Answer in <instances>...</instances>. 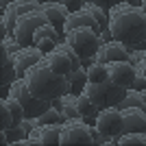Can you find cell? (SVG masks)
Instances as JSON below:
<instances>
[{"mask_svg": "<svg viewBox=\"0 0 146 146\" xmlns=\"http://www.w3.org/2000/svg\"><path fill=\"white\" fill-rule=\"evenodd\" d=\"M109 33L116 42L140 48L146 46V11L142 7L120 2L109 9Z\"/></svg>", "mask_w": 146, "mask_h": 146, "instance_id": "6da1fadb", "label": "cell"}, {"mask_svg": "<svg viewBox=\"0 0 146 146\" xmlns=\"http://www.w3.org/2000/svg\"><path fill=\"white\" fill-rule=\"evenodd\" d=\"M24 81L29 85V90L33 92V96L42 98V100H55V98H61L68 92H72V81L68 76L57 74L55 70H50V66L44 59L26 70Z\"/></svg>", "mask_w": 146, "mask_h": 146, "instance_id": "7a4b0ae2", "label": "cell"}, {"mask_svg": "<svg viewBox=\"0 0 146 146\" xmlns=\"http://www.w3.org/2000/svg\"><path fill=\"white\" fill-rule=\"evenodd\" d=\"M63 42H66L83 61H92V63H94V57H96L98 48L105 44V39L100 37V33H96L94 29L81 26V29L68 31L66 35H63Z\"/></svg>", "mask_w": 146, "mask_h": 146, "instance_id": "3957f363", "label": "cell"}, {"mask_svg": "<svg viewBox=\"0 0 146 146\" xmlns=\"http://www.w3.org/2000/svg\"><path fill=\"white\" fill-rule=\"evenodd\" d=\"M129 87L116 85L113 81H105V83H85L83 92L92 98V103L96 105L98 109H105V107H113V105H120L127 96Z\"/></svg>", "mask_w": 146, "mask_h": 146, "instance_id": "277c9868", "label": "cell"}, {"mask_svg": "<svg viewBox=\"0 0 146 146\" xmlns=\"http://www.w3.org/2000/svg\"><path fill=\"white\" fill-rule=\"evenodd\" d=\"M7 96H13L22 103V107H24V111H26V118H39L44 111L50 109V100H42V98L33 96V92L29 90L24 76H20V79L13 81Z\"/></svg>", "mask_w": 146, "mask_h": 146, "instance_id": "5b68a950", "label": "cell"}, {"mask_svg": "<svg viewBox=\"0 0 146 146\" xmlns=\"http://www.w3.org/2000/svg\"><path fill=\"white\" fill-rule=\"evenodd\" d=\"M48 24V18H46V13L42 9H37V11H31L22 18H18L15 22V31H13V37H15V42L20 46H33V37H35V31L39 26Z\"/></svg>", "mask_w": 146, "mask_h": 146, "instance_id": "8992f818", "label": "cell"}, {"mask_svg": "<svg viewBox=\"0 0 146 146\" xmlns=\"http://www.w3.org/2000/svg\"><path fill=\"white\" fill-rule=\"evenodd\" d=\"M85 118H72L61 124L59 144L61 146H72V144H94L92 140L90 124H85Z\"/></svg>", "mask_w": 146, "mask_h": 146, "instance_id": "52a82bcc", "label": "cell"}, {"mask_svg": "<svg viewBox=\"0 0 146 146\" xmlns=\"http://www.w3.org/2000/svg\"><path fill=\"white\" fill-rule=\"evenodd\" d=\"M96 127L98 131L107 137H120L124 131V118H122V109L118 105L113 107H105L98 111L96 116Z\"/></svg>", "mask_w": 146, "mask_h": 146, "instance_id": "ba28073f", "label": "cell"}, {"mask_svg": "<svg viewBox=\"0 0 146 146\" xmlns=\"http://www.w3.org/2000/svg\"><path fill=\"white\" fill-rule=\"evenodd\" d=\"M107 70H109V81H113L116 85L133 87L135 66L129 59H124V61H109V63H107Z\"/></svg>", "mask_w": 146, "mask_h": 146, "instance_id": "9c48e42d", "label": "cell"}, {"mask_svg": "<svg viewBox=\"0 0 146 146\" xmlns=\"http://www.w3.org/2000/svg\"><path fill=\"white\" fill-rule=\"evenodd\" d=\"M59 44H61V42H59V29H57V26H52L50 22H48V24H44V26H39V29L35 31L33 46H37L44 55H46V52H52Z\"/></svg>", "mask_w": 146, "mask_h": 146, "instance_id": "30bf717a", "label": "cell"}, {"mask_svg": "<svg viewBox=\"0 0 146 146\" xmlns=\"http://www.w3.org/2000/svg\"><path fill=\"white\" fill-rule=\"evenodd\" d=\"M124 59H129V48L124 44L111 39V42H105L98 48L94 63H109V61H124Z\"/></svg>", "mask_w": 146, "mask_h": 146, "instance_id": "8fae6325", "label": "cell"}, {"mask_svg": "<svg viewBox=\"0 0 146 146\" xmlns=\"http://www.w3.org/2000/svg\"><path fill=\"white\" fill-rule=\"evenodd\" d=\"M81 26H87V29H94L96 33H103V26H100V22H98V20L94 18L90 11L81 9V11H74V13H70V15H68L66 24H63V35H66L68 31L81 29Z\"/></svg>", "mask_w": 146, "mask_h": 146, "instance_id": "7c38bea8", "label": "cell"}, {"mask_svg": "<svg viewBox=\"0 0 146 146\" xmlns=\"http://www.w3.org/2000/svg\"><path fill=\"white\" fill-rule=\"evenodd\" d=\"M44 57H46V55H44L37 46H26V48H22L18 55L13 57V63H15V70H18V76H24L26 70L33 68L37 61H42Z\"/></svg>", "mask_w": 146, "mask_h": 146, "instance_id": "4fadbf2b", "label": "cell"}, {"mask_svg": "<svg viewBox=\"0 0 146 146\" xmlns=\"http://www.w3.org/2000/svg\"><path fill=\"white\" fill-rule=\"evenodd\" d=\"M42 11L46 13V18L52 26L59 29V33H63V24H66L70 9L63 2H52V0H42Z\"/></svg>", "mask_w": 146, "mask_h": 146, "instance_id": "5bb4252c", "label": "cell"}, {"mask_svg": "<svg viewBox=\"0 0 146 146\" xmlns=\"http://www.w3.org/2000/svg\"><path fill=\"white\" fill-rule=\"evenodd\" d=\"M122 118H124V131L122 133H146V111L140 107H122Z\"/></svg>", "mask_w": 146, "mask_h": 146, "instance_id": "9a60e30c", "label": "cell"}, {"mask_svg": "<svg viewBox=\"0 0 146 146\" xmlns=\"http://www.w3.org/2000/svg\"><path fill=\"white\" fill-rule=\"evenodd\" d=\"M44 61L50 66V70H55V72L61 74V76H70L72 70H74V63H72V59H70V55L63 52L61 48H55L52 52H46Z\"/></svg>", "mask_w": 146, "mask_h": 146, "instance_id": "2e32d148", "label": "cell"}, {"mask_svg": "<svg viewBox=\"0 0 146 146\" xmlns=\"http://www.w3.org/2000/svg\"><path fill=\"white\" fill-rule=\"evenodd\" d=\"M37 9H42V0H15L2 11V15L18 22V18H22V15H26L31 11H37Z\"/></svg>", "mask_w": 146, "mask_h": 146, "instance_id": "e0dca14e", "label": "cell"}, {"mask_svg": "<svg viewBox=\"0 0 146 146\" xmlns=\"http://www.w3.org/2000/svg\"><path fill=\"white\" fill-rule=\"evenodd\" d=\"M76 98L79 94H72V92H68L61 96V113L66 120H72V118H83L79 111V105H76Z\"/></svg>", "mask_w": 146, "mask_h": 146, "instance_id": "ac0fdd59", "label": "cell"}, {"mask_svg": "<svg viewBox=\"0 0 146 146\" xmlns=\"http://www.w3.org/2000/svg\"><path fill=\"white\" fill-rule=\"evenodd\" d=\"M15 79H20V76H18V70H15V63H13V57L2 50V85L9 87Z\"/></svg>", "mask_w": 146, "mask_h": 146, "instance_id": "d6986e66", "label": "cell"}, {"mask_svg": "<svg viewBox=\"0 0 146 146\" xmlns=\"http://www.w3.org/2000/svg\"><path fill=\"white\" fill-rule=\"evenodd\" d=\"M105 81H109L107 63H92L87 68V83H105Z\"/></svg>", "mask_w": 146, "mask_h": 146, "instance_id": "ffe728a7", "label": "cell"}, {"mask_svg": "<svg viewBox=\"0 0 146 146\" xmlns=\"http://www.w3.org/2000/svg\"><path fill=\"white\" fill-rule=\"evenodd\" d=\"M76 105H79V111H81V116L83 118H96L98 116V107L94 103H92V98L87 96L85 92H81L79 94V98H76Z\"/></svg>", "mask_w": 146, "mask_h": 146, "instance_id": "44dd1931", "label": "cell"}, {"mask_svg": "<svg viewBox=\"0 0 146 146\" xmlns=\"http://www.w3.org/2000/svg\"><path fill=\"white\" fill-rule=\"evenodd\" d=\"M61 124H63V122H61ZM61 124H39V129H42V142H44V146H48V144H59Z\"/></svg>", "mask_w": 146, "mask_h": 146, "instance_id": "7402d4cb", "label": "cell"}, {"mask_svg": "<svg viewBox=\"0 0 146 146\" xmlns=\"http://www.w3.org/2000/svg\"><path fill=\"white\" fill-rule=\"evenodd\" d=\"M118 146H146V133H122L118 137Z\"/></svg>", "mask_w": 146, "mask_h": 146, "instance_id": "603a6c76", "label": "cell"}, {"mask_svg": "<svg viewBox=\"0 0 146 146\" xmlns=\"http://www.w3.org/2000/svg\"><path fill=\"white\" fill-rule=\"evenodd\" d=\"M0 118H2V122H0V129L9 131L11 127H15L13 111H11V107H9V103H7V98H2V100H0Z\"/></svg>", "mask_w": 146, "mask_h": 146, "instance_id": "cb8c5ba5", "label": "cell"}, {"mask_svg": "<svg viewBox=\"0 0 146 146\" xmlns=\"http://www.w3.org/2000/svg\"><path fill=\"white\" fill-rule=\"evenodd\" d=\"M68 79L72 81V90L76 92V94H81L83 87H85V83H87V68H79V70H74Z\"/></svg>", "mask_w": 146, "mask_h": 146, "instance_id": "d4e9b609", "label": "cell"}, {"mask_svg": "<svg viewBox=\"0 0 146 146\" xmlns=\"http://www.w3.org/2000/svg\"><path fill=\"white\" fill-rule=\"evenodd\" d=\"M37 120H39V124H61V122H66V118H63V113H61L59 109H55V107L50 105V109L44 111Z\"/></svg>", "mask_w": 146, "mask_h": 146, "instance_id": "484cf974", "label": "cell"}, {"mask_svg": "<svg viewBox=\"0 0 146 146\" xmlns=\"http://www.w3.org/2000/svg\"><path fill=\"white\" fill-rule=\"evenodd\" d=\"M26 135H29V131H26L22 124H18V127H11L9 131H7V144H18L20 140H24Z\"/></svg>", "mask_w": 146, "mask_h": 146, "instance_id": "4316f807", "label": "cell"}, {"mask_svg": "<svg viewBox=\"0 0 146 146\" xmlns=\"http://www.w3.org/2000/svg\"><path fill=\"white\" fill-rule=\"evenodd\" d=\"M24 48V46H20L18 42H15V37H5V39H2V50H5V52H9V55L11 57H15L20 52V50Z\"/></svg>", "mask_w": 146, "mask_h": 146, "instance_id": "83f0119b", "label": "cell"}, {"mask_svg": "<svg viewBox=\"0 0 146 146\" xmlns=\"http://www.w3.org/2000/svg\"><path fill=\"white\" fill-rule=\"evenodd\" d=\"M90 131H92V140H94V144H105V142L109 140L107 135H103L100 131H98L96 124H94V127H90Z\"/></svg>", "mask_w": 146, "mask_h": 146, "instance_id": "f1b7e54d", "label": "cell"}, {"mask_svg": "<svg viewBox=\"0 0 146 146\" xmlns=\"http://www.w3.org/2000/svg\"><path fill=\"white\" fill-rule=\"evenodd\" d=\"M63 5L70 9V13H74V11H81L83 9V0H61Z\"/></svg>", "mask_w": 146, "mask_h": 146, "instance_id": "f546056e", "label": "cell"}, {"mask_svg": "<svg viewBox=\"0 0 146 146\" xmlns=\"http://www.w3.org/2000/svg\"><path fill=\"white\" fill-rule=\"evenodd\" d=\"M92 2H96V5L103 7V9H111V7L120 5V2H127V0H92Z\"/></svg>", "mask_w": 146, "mask_h": 146, "instance_id": "4dcf8cb0", "label": "cell"}, {"mask_svg": "<svg viewBox=\"0 0 146 146\" xmlns=\"http://www.w3.org/2000/svg\"><path fill=\"white\" fill-rule=\"evenodd\" d=\"M133 90H146V79H144V74L140 72H135V81H133Z\"/></svg>", "mask_w": 146, "mask_h": 146, "instance_id": "1f68e13d", "label": "cell"}, {"mask_svg": "<svg viewBox=\"0 0 146 146\" xmlns=\"http://www.w3.org/2000/svg\"><path fill=\"white\" fill-rule=\"evenodd\" d=\"M135 72L144 74V79H146V52H142L140 61H137V66H135Z\"/></svg>", "mask_w": 146, "mask_h": 146, "instance_id": "d6a6232c", "label": "cell"}, {"mask_svg": "<svg viewBox=\"0 0 146 146\" xmlns=\"http://www.w3.org/2000/svg\"><path fill=\"white\" fill-rule=\"evenodd\" d=\"M11 2H15V0H0V7H2V11H5L7 7L11 5Z\"/></svg>", "mask_w": 146, "mask_h": 146, "instance_id": "836d02e7", "label": "cell"}, {"mask_svg": "<svg viewBox=\"0 0 146 146\" xmlns=\"http://www.w3.org/2000/svg\"><path fill=\"white\" fill-rule=\"evenodd\" d=\"M127 2H129V5H135V7H140V5H142V0H127Z\"/></svg>", "mask_w": 146, "mask_h": 146, "instance_id": "e575fe53", "label": "cell"}, {"mask_svg": "<svg viewBox=\"0 0 146 146\" xmlns=\"http://www.w3.org/2000/svg\"><path fill=\"white\" fill-rule=\"evenodd\" d=\"M140 7H142V9L146 11V0H142V5H140Z\"/></svg>", "mask_w": 146, "mask_h": 146, "instance_id": "d590c367", "label": "cell"}, {"mask_svg": "<svg viewBox=\"0 0 146 146\" xmlns=\"http://www.w3.org/2000/svg\"><path fill=\"white\" fill-rule=\"evenodd\" d=\"M142 98H144V103H146V90H142Z\"/></svg>", "mask_w": 146, "mask_h": 146, "instance_id": "8d00e7d4", "label": "cell"}, {"mask_svg": "<svg viewBox=\"0 0 146 146\" xmlns=\"http://www.w3.org/2000/svg\"><path fill=\"white\" fill-rule=\"evenodd\" d=\"M85 2H92V0H83V5H85Z\"/></svg>", "mask_w": 146, "mask_h": 146, "instance_id": "74e56055", "label": "cell"}]
</instances>
